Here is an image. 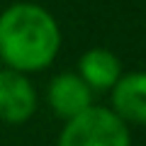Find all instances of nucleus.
<instances>
[{
	"instance_id": "1",
	"label": "nucleus",
	"mask_w": 146,
	"mask_h": 146,
	"mask_svg": "<svg viewBox=\"0 0 146 146\" xmlns=\"http://www.w3.org/2000/svg\"><path fill=\"white\" fill-rule=\"evenodd\" d=\"M61 49V27L46 7L12 3L0 12V61L25 76L49 68Z\"/></svg>"
},
{
	"instance_id": "2",
	"label": "nucleus",
	"mask_w": 146,
	"mask_h": 146,
	"mask_svg": "<svg viewBox=\"0 0 146 146\" xmlns=\"http://www.w3.org/2000/svg\"><path fill=\"white\" fill-rule=\"evenodd\" d=\"M56 146H131L129 124L110 107H88L78 117L63 122Z\"/></svg>"
},
{
	"instance_id": "3",
	"label": "nucleus",
	"mask_w": 146,
	"mask_h": 146,
	"mask_svg": "<svg viewBox=\"0 0 146 146\" xmlns=\"http://www.w3.org/2000/svg\"><path fill=\"white\" fill-rule=\"evenodd\" d=\"M39 95L29 76L12 68H0V122L25 124L34 117Z\"/></svg>"
},
{
	"instance_id": "4",
	"label": "nucleus",
	"mask_w": 146,
	"mask_h": 146,
	"mask_svg": "<svg viewBox=\"0 0 146 146\" xmlns=\"http://www.w3.org/2000/svg\"><path fill=\"white\" fill-rule=\"evenodd\" d=\"M46 105L58 119L68 122L78 117L88 107H93V90L85 80L73 71H63L54 76L46 85Z\"/></svg>"
},
{
	"instance_id": "5",
	"label": "nucleus",
	"mask_w": 146,
	"mask_h": 146,
	"mask_svg": "<svg viewBox=\"0 0 146 146\" xmlns=\"http://www.w3.org/2000/svg\"><path fill=\"white\" fill-rule=\"evenodd\" d=\"M112 112L127 124H146V71L122 73L110 90Z\"/></svg>"
},
{
	"instance_id": "6",
	"label": "nucleus",
	"mask_w": 146,
	"mask_h": 146,
	"mask_svg": "<svg viewBox=\"0 0 146 146\" xmlns=\"http://www.w3.org/2000/svg\"><path fill=\"white\" fill-rule=\"evenodd\" d=\"M76 73L85 80V85L93 93L95 90H112L115 83L122 78V63L115 51L95 46V49H88L80 56Z\"/></svg>"
}]
</instances>
